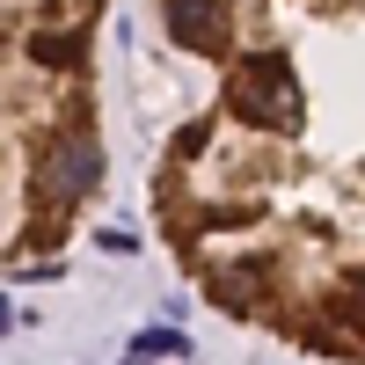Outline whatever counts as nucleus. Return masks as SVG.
Segmentation results:
<instances>
[{"label": "nucleus", "mask_w": 365, "mask_h": 365, "mask_svg": "<svg viewBox=\"0 0 365 365\" xmlns=\"http://www.w3.org/2000/svg\"><path fill=\"white\" fill-rule=\"evenodd\" d=\"M227 110L241 125H263V132H292L299 125V88H292V66L278 51H249L227 81Z\"/></svg>", "instance_id": "1"}, {"label": "nucleus", "mask_w": 365, "mask_h": 365, "mask_svg": "<svg viewBox=\"0 0 365 365\" xmlns=\"http://www.w3.org/2000/svg\"><path fill=\"white\" fill-rule=\"evenodd\" d=\"M44 190L58 197V205H73V197H88V190H96V182H103V146L96 139H88V132H66V139H51L44 146Z\"/></svg>", "instance_id": "2"}, {"label": "nucleus", "mask_w": 365, "mask_h": 365, "mask_svg": "<svg viewBox=\"0 0 365 365\" xmlns=\"http://www.w3.org/2000/svg\"><path fill=\"white\" fill-rule=\"evenodd\" d=\"M168 37L182 51H205V58H220L227 37H234V15H227V0H168Z\"/></svg>", "instance_id": "3"}, {"label": "nucleus", "mask_w": 365, "mask_h": 365, "mask_svg": "<svg viewBox=\"0 0 365 365\" xmlns=\"http://www.w3.org/2000/svg\"><path fill=\"white\" fill-rule=\"evenodd\" d=\"M256 292H263V270H256V263L212 270V299H227V307H256Z\"/></svg>", "instance_id": "4"}, {"label": "nucleus", "mask_w": 365, "mask_h": 365, "mask_svg": "<svg viewBox=\"0 0 365 365\" xmlns=\"http://www.w3.org/2000/svg\"><path fill=\"white\" fill-rule=\"evenodd\" d=\"M81 51H88L81 29H66V37H37V44H29V58H44V66H81Z\"/></svg>", "instance_id": "5"}, {"label": "nucleus", "mask_w": 365, "mask_h": 365, "mask_svg": "<svg viewBox=\"0 0 365 365\" xmlns=\"http://www.w3.org/2000/svg\"><path fill=\"white\" fill-rule=\"evenodd\" d=\"M154 351H168V358H182V351H190V344H182L175 329H146V336H139V358H154Z\"/></svg>", "instance_id": "6"}, {"label": "nucleus", "mask_w": 365, "mask_h": 365, "mask_svg": "<svg viewBox=\"0 0 365 365\" xmlns=\"http://www.w3.org/2000/svg\"><path fill=\"white\" fill-rule=\"evenodd\" d=\"M8 322H15V314H8V299H0V329H8Z\"/></svg>", "instance_id": "7"}, {"label": "nucleus", "mask_w": 365, "mask_h": 365, "mask_svg": "<svg viewBox=\"0 0 365 365\" xmlns=\"http://www.w3.org/2000/svg\"><path fill=\"white\" fill-rule=\"evenodd\" d=\"M132 365H146V358H132Z\"/></svg>", "instance_id": "8"}]
</instances>
